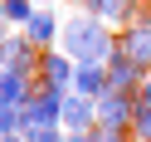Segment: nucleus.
Instances as JSON below:
<instances>
[{
  "label": "nucleus",
  "instance_id": "1",
  "mask_svg": "<svg viewBox=\"0 0 151 142\" xmlns=\"http://www.w3.org/2000/svg\"><path fill=\"white\" fill-rule=\"evenodd\" d=\"M117 49V39L107 34V20H98V15H78V20H68L63 25V54L68 59H98V64H107V54Z\"/></svg>",
  "mask_w": 151,
  "mask_h": 142
},
{
  "label": "nucleus",
  "instance_id": "2",
  "mask_svg": "<svg viewBox=\"0 0 151 142\" xmlns=\"http://www.w3.org/2000/svg\"><path fill=\"white\" fill-rule=\"evenodd\" d=\"M132 118H137V93H127V88H107V93H98V122H102V127L127 132Z\"/></svg>",
  "mask_w": 151,
  "mask_h": 142
},
{
  "label": "nucleus",
  "instance_id": "3",
  "mask_svg": "<svg viewBox=\"0 0 151 142\" xmlns=\"http://www.w3.org/2000/svg\"><path fill=\"white\" fill-rule=\"evenodd\" d=\"M34 49H39V44L29 39V34H5V39H0V69H20V74H34L39 69V64H34Z\"/></svg>",
  "mask_w": 151,
  "mask_h": 142
},
{
  "label": "nucleus",
  "instance_id": "4",
  "mask_svg": "<svg viewBox=\"0 0 151 142\" xmlns=\"http://www.w3.org/2000/svg\"><path fill=\"white\" fill-rule=\"evenodd\" d=\"M107 79H112V88H127V93H137L141 83H146V69H141V64H137V59H132V54L117 44V49L107 54Z\"/></svg>",
  "mask_w": 151,
  "mask_h": 142
},
{
  "label": "nucleus",
  "instance_id": "5",
  "mask_svg": "<svg viewBox=\"0 0 151 142\" xmlns=\"http://www.w3.org/2000/svg\"><path fill=\"white\" fill-rule=\"evenodd\" d=\"M93 122H98V98L68 88V93H63V127H68V132H88Z\"/></svg>",
  "mask_w": 151,
  "mask_h": 142
},
{
  "label": "nucleus",
  "instance_id": "6",
  "mask_svg": "<svg viewBox=\"0 0 151 142\" xmlns=\"http://www.w3.org/2000/svg\"><path fill=\"white\" fill-rule=\"evenodd\" d=\"M73 74H78V59H68V54H44V59H39V83H54V88H63V93H68L73 88Z\"/></svg>",
  "mask_w": 151,
  "mask_h": 142
},
{
  "label": "nucleus",
  "instance_id": "7",
  "mask_svg": "<svg viewBox=\"0 0 151 142\" xmlns=\"http://www.w3.org/2000/svg\"><path fill=\"white\" fill-rule=\"evenodd\" d=\"M34 93V74L20 69H0V108H20L24 98Z\"/></svg>",
  "mask_w": 151,
  "mask_h": 142
},
{
  "label": "nucleus",
  "instance_id": "8",
  "mask_svg": "<svg viewBox=\"0 0 151 142\" xmlns=\"http://www.w3.org/2000/svg\"><path fill=\"white\" fill-rule=\"evenodd\" d=\"M73 88H78V93H88V98L107 93V88H112V79H107V64H98V59H83V64H78V74H73Z\"/></svg>",
  "mask_w": 151,
  "mask_h": 142
},
{
  "label": "nucleus",
  "instance_id": "9",
  "mask_svg": "<svg viewBox=\"0 0 151 142\" xmlns=\"http://www.w3.org/2000/svg\"><path fill=\"white\" fill-rule=\"evenodd\" d=\"M117 44H122V49H127V54H132V59H137V64H141V69H146V74H151V20H141V25H132V30H127V34H122V39H117Z\"/></svg>",
  "mask_w": 151,
  "mask_h": 142
},
{
  "label": "nucleus",
  "instance_id": "10",
  "mask_svg": "<svg viewBox=\"0 0 151 142\" xmlns=\"http://www.w3.org/2000/svg\"><path fill=\"white\" fill-rule=\"evenodd\" d=\"M59 30H63V25L54 20V15L44 10V5H39V10L29 15V25H24V34H29V39L39 44V49H49V44H54V34H59Z\"/></svg>",
  "mask_w": 151,
  "mask_h": 142
},
{
  "label": "nucleus",
  "instance_id": "11",
  "mask_svg": "<svg viewBox=\"0 0 151 142\" xmlns=\"http://www.w3.org/2000/svg\"><path fill=\"white\" fill-rule=\"evenodd\" d=\"M88 10L107 25H127L132 20V0H88Z\"/></svg>",
  "mask_w": 151,
  "mask_h": 142
},
{
  "label": "nucleus",
  "instance_id": "12",
  "mask_svg": "<svg viewBox=\"0 0 151 142\" xmlns=\"http://www.w3.org/2000/svg\"><path fill=\"white\" fill-rule=\"evenodd\" d=\"M132 132H137V142H151V93L137 88V118H132Z\"/></svg>",
  "mask_w": 151,
  "mask_h": 142
},
{
  "label": "nucleus",
  "instance_id": "13",
  "mask_svg": "<svg viewBox=\"0 0 151 142\" xmlns=\"http://www.w3.org/2000/svg\"><path fill=\"white\" fill-rule=\"evenodd\" d=\"M0 10H5V20H10V25H20V30H24L29 15L39 10V5H34V0H0Z\"/></svg>",
  "mask_w": 151,
  "mask_h": 142
},
{
  "label": "nucleus",
  "instance_id": "14",
  "mask_svg": "<svg viewBox=\"0 0 151 142\" xmlns=\"http://www.w3.org/2000/svg\"><path fill=\"white\" fill-rule=\"evenodd\" d=\"M24 137L29 142H68V127H63V122H49V127H29Z\"/></svg>",
  "mask_w": 151,
  "mask_h": 142
},
{
  "label": "nucleus",
  "instance_id": "15",
  "mask_svg": "<svg viewBox=\"0 0 151 142\" xmlns=\"http://www.w3.org/2000/svg\"><path fill=\"white\" fill-rule=\"evenodd\" d=\"M0 142H29L24 132H0Z\"/></svg>",
  "mask_w": 151,
  "mask_h": 142
},
{
  "label": "nucleus",
  "instance_id": "16",
  "mask_svg": "<svg viewBox=\"0 0 151 142\" xmlns=\"http://www.w3.org/2000/svg\"><path fill=\"white\" fill-rule=\"evenodd\" d=\"M5 25H10V20H5V10H0V39H5Z\"/></svg>",
  "mask_w": 151,
  "mask_h": 142
},
{
  "label": "nucleus",
  "instance_id": "17",
  "mask_svg": "<svg viewBox=\"0 0 151 142\" xmlns=\"http://www.w3.org/2000/svg\"><path fill=\"white\" fill-rule=\"evenodd\" d=\"M141 88H146V93H151V74H146V83H141Z\"/></svg>",
  "mask_w": 151,
  "mask_h": 142
},
{
  "label": "nucleus",
  "instance_id": "18",
  "mask_svg": "<svg viewBox=\"0 0 151 142\" xmlns=\"http://www.w3.org/2000/svg\"><path fill=\"white\" fill-rule=\"evenodd\" d=\"M34 5H44V0H34Z\"/></svg>",
  "mask_w": 151,
  "mask_h": 142
}]
</instances>
